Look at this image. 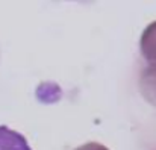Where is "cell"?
I'll use <instances>...</instances> for the list:
<instances>
[{
	"label": "cell",
	"mask_w": 156,
	"mask_h": 150,
	"mask_svg": "<svg viewBox=\"0 0 156 150\" xmlns=\"http://www.w3.org/2000/svg\"><path fill=\"white\" fill-rule=\"evenodd\" d=\"M0 150H32L27 140L17 130L0 126Z\"/></svg>",
	"instance_id": "obj_1"
}]
</instances>
